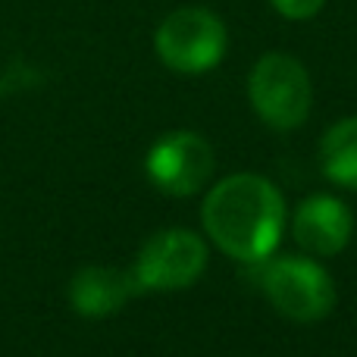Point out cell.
Returning a JSON list of instances; mask_svg holds the SVG:
<instances>
[{
	"label": "cell",
	"instance_id": "cell-1",
	"mask_svg": "<svg viewBox=\"0 0 357 357\" xmlns=\"http://www.w3.org/2000/svg\"><path fill=\"white\" fill-rule=\"evenodd\" d=\"M207 238L241 264H264L285 229V197L270 178L238 173L216 182L201 207Z\"/></svg>",
	"mask_w": 357,
	"mask_h": 357
},
{
	"label": "cell",
	"instance_id": "cell-2",
	"mask_svg": "<svg viewBox=\"0 0 357 357\" xmlns=\"http://www.w3.org/2000/svg\"><path fill=\"white\" fill-rule=\"evenodd\" d=\"M248 98L254 113L270 129L291 132L307 119L314 104V85L298 56L273 50L254 63L248 75Z\"/></svg>",
	"mask_w": 357,
	"mask_h": 357
},
{
	"label": "cell",
	"instance_id": "cell-3",
	"mask_svg": "<svg viewBox=\"0 0 357 357\" xmlns=\"http://www.w3.org/2000/svg\"><path fill=\"white\" fill-rule=\"evenodd\" d=\"M157 56L173 73L201 75L222 63L229 47V31L216 13L204 6H182L160 22L154 35Z\"/></svg>",
	"mask_w": 357,
	"mask_h": 357
},
{
	"label": "cell",
	"instance_id": "cell-4",
	"mask_svg": "<svg viewBox=\"0 0 357 357\" xmlns=\"http://www.w3.org/2000/svg\"><path fill=\"white\" fill-rule=\"evenodd\" d=\"M264 295L282 317L295 323H317L333 314L335 301V282L317 260L298 257V254H282L264 266Z\"/></svg>",
	"mask_w": 357,
	"mask_h": 357
},
{
	"label": "cell",
	"instance_id": "cell-5",
	"mask_svg": "<svg viewBox=\"0 0 357 357\" xmlns=\"http://www.w3.org/2000/svg\"><path fill=\"white\" fill-rule=\"evenodd\" d=\"M207 270V241L191 229H163L151 235L132 266L142 291L188 289Z\"/></svg>",
	"mask_w": 357,
	"mask_h": 357
},
{
	"label": "cell",
	"instance_id": "cell-6",
	"mask_svg": "<svg viewBox=\"0 0 357 357\" xmlns=\"http://www.w3.org/2000/svg\"><path fill=\"white\" fill-rule=\"evenodd\" d=\"M144 169L163 195L191 197L201 188H207L210 176L216 169V157L204 135L191 129H176L151 144Z\"/></svg>",
	"mask_w": 357,
	"mask_h": 357
},
{
	"label": "cell",
	"instance_id": "cell-7",
	"mask_svg": "<svg viewBox=\"0 0 357 357\" xmlns=\"http://www.w3.org/2000/svg\"><path fill=\"white\" fill-rule=\"evenodd\" d=\"M354 232V216L345 201L333 195H310L291 216V238L314 257H333L345 251Z\"/></svg>",
	"mask_w": 357,
	"mask_h": 357
},
{
	"label": "cell",
	"instance_id": "cell-8",
	"mask_svg": "<svg viewBox=\"0 0 357 357\" xmlns=\"http://www.w3.org/2000/svg\"><path fill=\"white\" fill-rule=\"evenodd\" d=\"M135 291L142 289H138L132 273L113 270V266H85L69 282V301L82 317L104 320V317L123 310Z\"/></svg>",
	"mask_w": 357,
	"mask_h": 357
},
{
	"label": "cell",
	"instance_id": "cell-9",
	"mask_svg": "<svg viewBox=\"0 0 357 357\" xmlns=\"http://www.w3.org/2000/svg\"><path fill=\"white\" fill-rule=\"evenodd\" d=\"M320 163L329 182L357 188V116H348L326 129L320 142Z\"/></svg>",
	"mask_w": 357,
	"mask_h": 357
},
{
	"label": "cell",
	"instance_id": "cell-10",
	"mask_svg": "<svg viewBox=\"0 0 357 357\" xmlns=\"http://www.w3.org/2000/svg\"><path fill=\"white\" fill-rule=\"evenodd\" d=\"M270 3L279 16L291 19V22H301V19H314L326 6V0H270Z\"/></svg>",
	"mask_w": 357,
	"mask_h": 357
}]
</instances>
